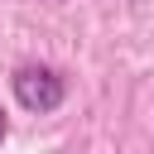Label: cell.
Instances as JSON below:
<instances>
[{"label":"cell","instance_id":"cell-2","mask_svg":"<svg viewBox=\"0 0 154 154\" xmlns=\"http://www.w3.org/2000/svg\"><path fill=\"white\" fill-rule=\"evenodd\" d=\"M5 135H10V125H5V111H0V140H5Z\"/></svg>","mask_w":154,"mask_h":154},{"label":"cell","instance_id":"cell-1","mask_svg":"<svg viewBox=\"0 0 154 154\" xmlns=\"http://www.w3.org/2000/svg\"><path fill=\"white\" fill-rule=\"evenodd\" d=\"M10 91H14L19 111H29V116H53L67 101V82L48 63H19L14 77H10Z\"/></svg>","mask_w":154,"mask_h":154}]
</instances>
